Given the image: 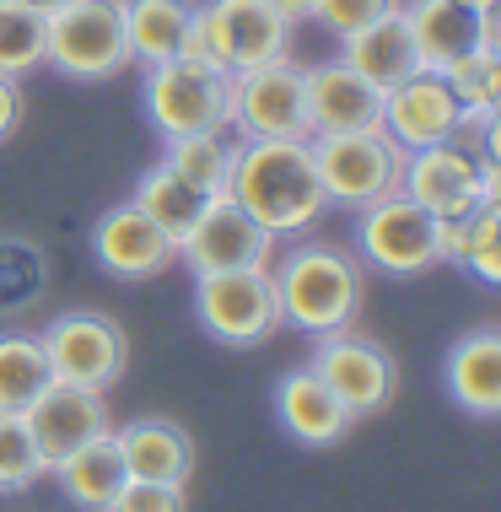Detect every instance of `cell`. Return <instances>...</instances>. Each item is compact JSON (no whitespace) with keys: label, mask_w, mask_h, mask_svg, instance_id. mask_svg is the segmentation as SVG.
<instances>
[{"label":"cell","mask_w":501,"mask_h":512,"mask_svg":"<svg viewBox=\"0 0 501 512\" xmlns=\"http://www.w3.org/2000/svg\"><path fill=\"white\" fill-rule=\"evenodd\" d=\"M227 200H238L270 238L308 232L329 211L324 178H318L308 141H238Z\"/></svg>","instance_id":"obj_1"},{"label":"cell","mask_w":501,"mask_h":512,"mask_svg":"<svg viewBox=\"0 0 501 512\" xmlns=\"http://www.w3.org/2000/svg\"><path fill=\"white\" fill-rule=\"evenodd\" d=\"M275 275V302H281V324L302 335H334L345 329L361 308V265L334 243H302L286 254Z\"/></svg>","instance_id":"obj_2"},{"label":"cell","mask_w":501,"mask_h":512,"mask_svg":"<svg viewBox=\"0 0 501 512\" xmlns=\"http://www.w3.org/2000/svg\"><path fill=\"white\" fill-rule=\"evenodd\" d=\"M184 54L238 76V71H254V65H270L281 54H291V22L270 0H205V6H194Z\"/></svg>","instance_id":"obj_3"},{"label":"cell","mask_w":501,"mask_h":512,"mask_svg":"<svg viewBox=\"0 0 501 512\" xmlns=\"http://www.w3.org/2000/svg\"><path fill=\"white\" fill-rule=\"evenodd\" d=\"M399 195H410L437 221H464L475 205L501 200L496 157L491 151H475L464 135H458V141H442V146H426V151H410Z\"/></svg>","instance_id":"obj_4"},{"label":"cell","mask_w":501,"mask_h":512,"mask_svg":"<svg viewBox=\"0 0 501 512\" xmlns=\"http://www.w3.org/2000/svg\"><path fill=\"white\" fill-rule=\"evenodd\" d=\"M146 114L162 141L200 135V130H232L227 124L232 119V76L205 60H189V54L146 65Z\"/></svg>","instance_id":"obj_5"},{"label":"cell","mask_w":501,"mask_h":512,"mask_svg":"<svg viewBox=\"0 0 501 512\" xmlns=\"http://www.w3.org/2000/svg\"><path fill=\"white\" fill-rule=\"evenodd\" d=\"M44 65L71 81H108L124 65H135L130 38H124V0H71L49 11Z\"/></svg>","instance_id":"obj_6"},{"label":"cell","mask_w":501,"mask_h":512,"mask_svg":"<svg viewBox=\"0 0 501 512\" xmlns=\"http://www.w3.org/2000/svg\"><path fill=\"white\" fill-rule=\"evenodd\" d=\"M313 162L318 178H324V195L329 205H361L399 195V178H405V151L388 141L383 124L372 130H345V135H313Z\"/></svg>","instance_id":"obj_7"},{"label":"cell","mask_w":501,"mask_h":512,"mask_svg":"<svg viewBox=\"0 0 501 512\" xmlns=\"http://www.w3.org/2000/svg\"><path fill=\"white\" fill-rule=\"evenodd\" d=\"M232 130L243 141H313L308 124V87H302V65L291 54L254 71L232 76Z\"/></svg>","instance_id":"obj_8"},{"label":"cell","mask_w":501,"mask_h":512,"mask_svg":"<svg viewBox=\"0 0 501 512\" xmlns=\"http://www.w3.org/2000/svg\"><path fill=\"white\" fill-rule=\"evenodd\" d=\"M194 308H200L205 335H216L221 345H264L281 329V302H275V275L270 265H248V270H216V275H194Z\"/></svg>","instance_id":"obj_9"},{"label":"cell","mask_w":501,"mask_h":512,"mask_svg":"<svg viewBox=\"0 0 501 512\" xmlns=\"http://www.w3.org/2000/svg\"><path fill=\"white\" fill-rule=\"evenodd\" d=\"M442 221L426 216L410 195H383L372 205L356 211V243H361V259L372 270H388V275H421L442 259V243H437Z\"/></svg>","instance_id":"obj_10"},{"label":"cell","mask_w":501,"mask_h":512,"mask_svg":"<svg viewBox=\"0 0 501 512\" xmlns=\"http://www.w3.org/2000/svg\"><path fill=\"white\" fill-rule=\"evenodd\" d=\"M38 340H44L54 383L103 394L108 383L124 372V335H119L114 318H103V313H87V308H81V313H60Z\"/></svg>","instance_id":"obj_11"},{"label":"cell","mask_w":501,"mask_h":512,"mask_svg":"<svg viewBox=\"0 0 501 512\" xmlns=\"http://www.w3.org/2000/svg\"><path fill=\"white\" fill-rule=\"evenodd\" d=\"M308 367L329 383V394L351 410V421H356V415L383 410L388 399H394V383H399L394 356H388L383 345L361 340V335H345V329L318 335V351H313Z\"/></svg>","instance_id":"obj_12"},{"label":"cell","mask_w":501,"mask_h":512,"mask_svg":"<svg viewBox=\"0 0 501 512\" xmlns=\"http://www.w3.org/2000/svg\"><path fill=\"white\" fill-rule=\"evenodd\" d=\"M270 254H275V238L227 195H216L211 205H205L200 221H194V227L184 232V243H178V259H184L194 275L270 265Z\"/></svg>","instance_id":"obj_13"},{"label":"cell","mask_w":501,"mask_h":512,"mask_svg":"<svg viewBox=\"0 0 501 512\" xmlns=\"http://www.w3.org/2000/svg\"><path fill=\"white\" fill-rule=\"evenodd\" d=\"M378 124L388 130V141L410 157V151L458 141L464 114H458V103H453L442 71H415L410 81H399V87L383 92V119Z\"/></svg>","instance_id":"obj_14"},{"label":"cell","mask_w":501,"mask_h":512,"mask_svg":"<svg viewBox=\"0 0 501 512\" xmlns=\"http://www.w3.org/2000/svg\"><path fill=\"white\" fill-rule=\"evenodd\" d=\"M27 432H33V448L44 469H54L60 459H71L76 448H87L92 437L108 432V405L97 389H71V383H49L33 405L22 410Z\"/></svg>","instance_id":"obj_15"},{"label":"cell","mask_w":501,"mask_h":512,"mask_svg":"<svg viewBox=\"0 0 501 512\" xmlns=\"http://www.w3.org/2000/svg\"><path fill=\"white\" fill-rule=\"evenodd\" d=\"M92 254H97V265H103L108 275H119V281H146V275H157V270L173 265L178 243L167 238L141 205L124 200V205H114V211L97 221Z\"/></svg>","instance_id":"obj_16"},{"label":"cell","mask_w":501,"mask_h":512,"mask_svg":"<svg viewBox=\"0 0 501 512\" xmlns=\"http://www.w3.org/2000/svg\"><path fill=\"white\" fill-rule=\"evenodd\" d=\"M308 87V124L313 135H345V130H372L383 119V92L367 76H356L345 60H324L302 71Z\"/></svg>","instance_id":"obj_17"},{"label":"cell","mask_w":501,"mask_h":512,"mask_svg":"<svg viewBox=\"0 0 501 512\" xmlns=\"http://www.w3.org/2000/svg\"><path fill=\"white\" fill-rule=\"evenodd\" d=\"M415 54H421V71H442L458 54L469 49H496V11H469L458 0H415L405 6Z\"/></svg>","instance_id":"obj_18"},{"label":"cell","mask_w":501,"mask_h":512,"mask_svg":"<svg viewBox=\"0 0 501 512\" xmlns=\"http://www.w3.org/2000/svg\"><path fill=\"white\" fill-rule=\"evenodd\" d=\"M340 60L351 65L356 76H367L378 92L399 87L421 71V54H415V38H410V22H405V6H394L388 17H378L372 27L340 38Z\"/></svg>","instance_id":"obj_19"},{"label":"cell","mask_w":501,"mask_h":512,"mask_svg":"<svg viewBox=\"0 0 501 512\" xmlns=\"http://www.w3.org/2000/svg\"><path fill=\"white\" fill-rule=\"evenodd\" d=\"M275 410H281L286 432L297 442H313V448H329L351 432V410L329 394V383L313 367H297L275 383Z\"/></svg>","instance_id":"obj_20"},{"label":"cell","mask_w":501,"mask_h":512,"mask_svg":"<svg viewBox=\"0 0 501 512\" xmlns=\"http://www.w3.org/2000/svg\"><path fill=\"white\" fill-rule=\"evenodd\" d=\"M119 442V459L130 480H167V486H184L189 469H194V442L178 421H130L124 432H114Z\"/></svg>","instance_id":"obj_21"},{"label":"cell","mask_w":501,"mask_h":512,"mask_svg":"<svg viewBox=\"0 0 501 512\" xmlns=\"http://www.w3.org/2000/svg\"><path fill=\"white\" fill-rule=\"evenodd\" d=\"M448 394L469 415H501V329H475L448 351Z\"/></svg>","instance_id":"obj_22"},{"label":"cell","mask_w":501,"mask_h":512,"mask_svg":"<svg viewBox=\"0 0 501 512\" xmlns=\"http://www.w3.org/2000/svg\"><path fill=\"white\" fill-rule=\"evenodd\" d=\"M194 27V0H124V38H130V60L162 65L189 49Z\"/></svg>","instance_id":"obj_23"},{"label":"cell","mask_w":501,"mask_h":512,"mask_svg":"<svg viewBox=\"0 0 501 512\" xmlns=\"http://www.w3.org/2000/svg\"><path fill=\"white\" fill-rule=\"evenodd\" d=\"M54 475H60L65 496H71L76 507H87V512H108V507H114V496L124 491V480H130V475H124L114 432L92 437L87 448H76L71 459H60V464H54Z\"/></svg>","instance_id":"obj_24"},{"label":"cell","mask_w":501,"mask_h":512,"mask_svg":"<svg viewBox=\"0 0 501 512\" xmlns=\"http://www.w3.org/2000/svg\"><path fill=\"white\" fill-rule=\"evenodd\" d=\"M238 141L243 135L232 130H200V135H178V141H167V168L178 178H189L194 189H200L205 200L227 195V178H232V162H238Z\"/></svg>","instance_id":"obj_25"},{"label":"cell","mask_w":501,"mask_h":512,"mask_svg":"<svg viewBox=\"0 0 501 512\" xmlns=\"http://www.w3.org/2000/svg\"><path fill=\"white\" fill-rule=\"evenodd\" d=\"M130 205H141V211H146L151 221H157L167 238L184 243V232L194 227V221H200V211H205L211 200H205L200 189L189 184V178H178L173 168H167V162H157V168H151V173L141 178V184H135Z\"/></svg>","instance_id":"obj_26"},{"label":"cell","mask_w":501,"mask_h":512,"mask_svg":"<svg viewBox=\"0 0 501 512\" xmlns=\"http://www.w3.org/2000/svg\"><path fill=\"white\" fill-rule=\"evenodd\" d=\"M442 81H448L458 114H464V130L496 119V103H501V54L496 49L480 44V49L458 54L453 65H442Z\"/></svg>","instance_id":"obj_27"},{"label":"cell","mask_w":501,"mask_h":512,"mask_svg":"<svg viewBox=\"0 0 501 512\" xmlns=\"http://www.w3.org/2000/svg\"><path fill=\"white\" fill-rule=\"evenodd\" d=\"M496 216L501 205H475L464 221H442L437 243H442V259L453 265H469L475 281L485 286H501V248H496Z\"/></svg>","instance_id":"obj_28"},{"label":"cell","mask_w":501,"mask_h":512,"mask_svg":"<svg viewBox=\"0 0 501 512\" xmlns=\"http://www.w3.org/2000/svg\"><path fill=\"white\" fill-rule=\"evenodd\" d=\"M54 383L44 340L38 335H0V410L22 415Z\"/></svg>","instance_id":"obj_29"},{"label":"cell","mask_w":501,"mask_h":512,"mask_svg":"<svg viewBox=\"0 0 501 512\" xmlns=\"http://www.w3.org/2000/svg\"><path fill=\"white\" fill-rule=\"evenodd\" d=\"M44 44H49V17L22 0H0V76H27L44 65Z\"/></svg>","instance_id":"obj_30"},{"label":"cell","mask_w":501,"mask_h":512,"mask_svg":"<svg viewBox=\"0 0 501 512\" xmlns=\"http://www.w3.org/2000/svg\"><path fill=\"white\" fill-rule=\"evenodd\" d=\"M38 475H49V469H44V459H38L27 421L0 410V491H27Z\"/></svg>","instance_id":"obj_31"},{"label":"cell","mask_w":501,"mask_h":512,"mask_svg":"<svg viewBox=\"0 0 501 512\" xmlns=\"http://www.w3.org/2000/svg\"><path fill=\"white\" fill-rule=\"evenodd\" d=\"M399 0H313V22L324 27L329 38H351L361 27H372L378 17H388Z\"/></svg>","instance_id":"obj_32"},{"label":"cell","mask_w":501,"mask_h":512,"mask_svg":"<svg viewBox=\"0 0 501 512\" xmlns=\"http://www.w3.org/2000/svg\"><path fill=\"white\" fill-rule=\"evenodd\" d=\"M184 486H167V480H124V491L114 496L108 512H184Z\"/></svg>","instance_id":"obj_33"},{"label":"cell","mask_w":501,"mask_h":512,"mask_svg":"<svg viewBox=\"0 0 501 512\" xmlns=\"http://www.w3.org/2000/svg\"><path fill=\"white\" fill-rule=\"evenodd\" d=\"M17 119H22V81L17 76H0V141L17 130Z\"/></svg>","instance_id":"obj_34"},{"label":"cell","mask_w":501,"mask_h":512,"mask_svg":"<svg viewBox=\"0 0 501 512\" xmlns=\"http://www.w3.org/2000/svg\"><path fill=\"white\" fill-rule=\"evenodd\" d=\"M275 11H281L286 22H302V17H313V0H270Z\"/></svg>","instance_id":"obj_35"},{"label":"cell","mask_w":501,"mask_h":512,"mask_svg":"<svg viewBox=\"0 0 501 512\" xmlns=\"http://www.w3.org/2000/svg\"><path fill=\"white\" fill-rule=\"evenodd\" d=\"M22 6H33V11H44V17H49V11H60V6H71V0H22Z\"/></svg>","instance_id":"obj_36"},{"label":"cell","mask_w":501,"mask_h":512,"mask_svg":"<svg viewBox=\"0 0 501 512\" xmlns=\"http://www.w3.org/2000/svg\"><path fill=\"white\" fill-rule=\"evenodd\" d=\"M458 6H469V11H496V0H458Z\"/></svg>","instance_id":"obj_37"}]
</instances>
